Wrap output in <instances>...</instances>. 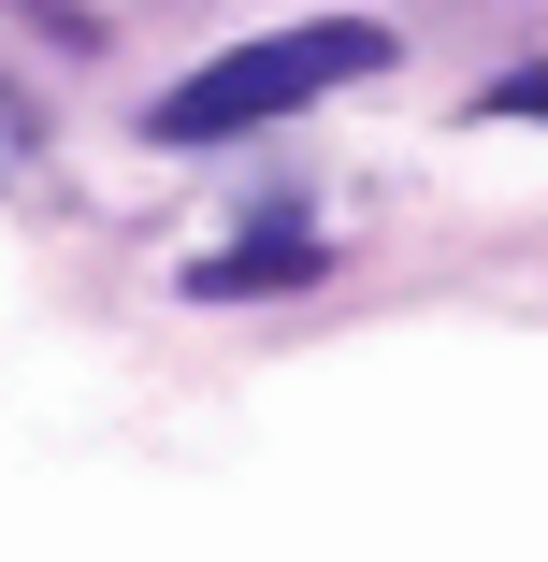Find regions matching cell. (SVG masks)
Instances as JSON below:
<instances>
[{
  "instance_id": "cell-1",
  "label": "cell",
  "mask_w": 548,
  "mask_h": 562,
  "mask_svg": "<svg viewBox=\"0 0 548 562\" xmlns=\"http://www.w3.org/2000/svg\"><path fill=\"white\" fill-rule=\"evenodd\" d=\"M347 72H390V30L376 15H317V30H275V44H232V58H202L188 87H159V145H216V131H260L289 116V101L317 87H347Z\"/></svg>"
},
{
  "instance_id": "cell-2",
  "label": "cell",
  "mask_w": 548,
  "mask_h": 562,
  "mask_svg": "<svg viewBox=\"0 0 548 562\" xmlns=\"http://www.w3.org/2000/svg\"><path fill=\"white\" fill-rule=\"evenodd\" d=\"M303 274H317V232H246L232 260H202L188 289H202V303H232V289H303Z\"/></svg>"
},
{
  "instance_id": "cell-3",
  "label": "cell",
  "mask_w": 548,
  "mask_h": 562,
  "mask_svg": "<svg viewBox=\"0 0 548 562\" xmlns=\"http://www.w3.org/2000/svg\"><path fill=\"white\" fill-rule=\"evenodd\" d=\"M491 101H505V116H548V58H534V72H505Z\"/></svg>"
}]
</instances>
